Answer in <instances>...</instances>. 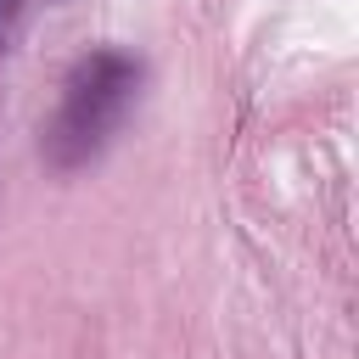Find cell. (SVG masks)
<instances>
[{
    "mask_svg": "<svg viewBox=\"0 0 359 359\" xmlns=\"http://www.w3.org/2000/svg\"><path fill=\"white\" fill-rule=\"evenodd\" d=\"M129 84H135V67H129L123 56H95V62H90V67L73 79V95H67L62 135L95 140V135L112 123V112H118V101L129 95Z\"/></svg>",
    "mask_w": 359,
    "mask_h": 359,
    "instance_id": "1",
    "label": "cell"
}]
</instances>
